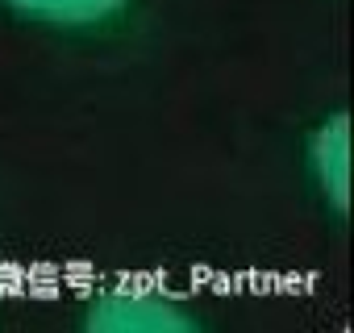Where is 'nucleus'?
<instances>
[{
	"label": "nucleus",
	"mask_w": 354,
	"mask_h": 333,
	"mask_svg": "<svg viewBox=\"0 0 354 333\" xmlns=\"http://www.w3.org/2000/svg\"><path fill=\"white\" fill-rule=\"evenodd\" d=\"M84 325L96 333H188L201 321L167 292L154 287H109L84 312Z\"/></svg>",
	"instance_id": "nucleus-1"
},
{
	"label": "nucleus",
	"mask_w": 354,
	"mask_h": 333,
	"mask_svg": "<svg viewBox=\"0 0 354 333\" xmlns=\"http://www.w3.org/2000/svg\"><path fill=\"white\" fill-rule=\"evenodd\" d=\"M308 166L321 196L333 204V213H346L350 209V117L342 108L313 129Z\"/></svg>",
	"instance_id": "nucleus-2"
},
{
	"label": "nucleus",
	"mask_w": 354,
	"mask_h": 333,
	"mask_svg": "<svg viewBox=\"0 0 354 333\" xmlns=\"http://www.w3.org/2000/svg\"><path fill=\"white\" fill-rule=\"evenodd\" d=\"M5 5L46 26H100L125 9V0H5Z\"/></svg>",
	"instance_id": "nucleus-3"
}]
</instances>
